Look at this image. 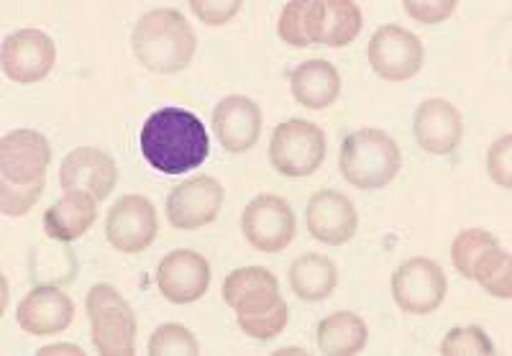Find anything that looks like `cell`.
I'll return each instance as SVG.
<instances>
[{"instance_id": "6da1fadb", "label": "cell", "mask_w": 512, "mask_h": 356, "mask_svg": "<svg viewBox=\"0 0 512 356\" xmlns=\"http://www.w3.org/2000/svg\"><path fill=\"white\" fill-rule=\"evenodd\" d=\"M139 144L146 162L164 175L195 170L210 154V139L203 121L182 108H162L146 118Z\"/></svg>"}, {"instance_id": "7a4b0ae2", "label": "cell", "mask_w": 512, "mask_h": 356, "mask_svg": "<svg viewBox=\"0 0 512 356\" xmlns=\"http://www.w3.org/2000/svg\"><path fill=\"white\" fill-rule=\"evenodd\" d=\"M131 44L146 70L159 72V75H175L192 62L198 39H195L190 21L180 11L159 8V11L141 16L134 36H131Z\"/></svg>"}, {"instance_id": "3957f363", "label": "cell", "mask_w": 512, "mask_h": 356, "mask_svg": "<svg viewBox=\"0 0 512 356\" xmlns=\"http://www.w3.org/2000/svg\"><path fill=\"white\" fill-rule=\"evenodd\" d=\"M400 164V146L379 129L354 131L341 146V175L361 190L390 185L400 172Z\"/></svg>"}, {"instance_id": "277c9868", "label": "cell", "mask_w": 512, "mask_h": 356, "mask_svg": "<svg viewBox=\"0 0 512 356\" xmlns=\"http://www.w3.org/2000/svg\"><path fill=\"white\" fill-rule=\"evenodd\" d=\"M88 316L95 349L103 356H134L136 316L134 308L113 287L95 285L88 292Z\"/></svg>"}, {"instance_id": "5b68a950", "label": "cell", "mask_w": 512, "mask_h": 356, "mask_svg": "<svg viewBox=\"0 0 512 356\" xmlns=\"http://www.w3.org/2000/svg\"><path fill=\"white\" fill-rule=\"evenodd\" d=\"M269 159L285 177H308L326 159V136L310 121L280 123L269 141Z\"/></svg>"}, {"instance_id": "8992f818", "label": "cell", "mask_w": 512, "mask_h": 356, "mask_svg": "<svg viewBox=\"0 0 512 356\" xmlns=\"http://www.w3.org/2000/svg\"><path fill=\"white\" fill-rule=\"evenodd\" d=\"M241 231L254 249L274 254L287 249L295 239V213L280 195H259L246 205Z\"/></svg>"}, {"instance_id": "52a82bcc", "label": "cell", "mask_w": 512, "mask_h": 356, "mask_svg": "<svg viewBox=\"0 0 512 356\" xmlns=\"http://www.w3.org/2000/svg\"><path fill=\"white\" fill-rule=\"evenodd\" d=\"M157 231V211L152 200H146L144 195H123L105 218V239L123 254H139L149 249Z\"/></svg>"}, {"instance_id": "ba28073f", "label": "cell", "mask_w": 512, "mask_h": 356, "mask_svg": "<svg viewBox=\"0 0 512 356\" xmlns=\"http://www.w3.org/2000/svg\"><path fill=\"white\" fill-rule=\"evenodd\" d=\"M446 275L433 259H410L392 275V295L405 313L425 316L433 313L446 298Z\"/></svg>"}, {"instance_id": "9c48e42d", "label": "cell", "mask_w": 512, "mask_h": 356, "mask_svg": "<svg viewBox=\"0 0 512 356\" xmlns=\"http://www.w3.org/2000/svg\"><path fill=\"white\" fill-rule=\"evenodd\" d=\"M369 65L382 80H410L423 67V44L413 31L387 24L369 41Z\"/></svg>"}, {"instance_id": "30bf717a", "label": "cell", "mask_w": 512, "mask_h": 356, "mask_svg": "<svg viewBox=\"0 0 512 356\" xmlns=\"http://www.w3.org/2000/svg\"><path fill=\"white\" fill-rule=\"evenodd\" d=\"M223 198H226L223 185L208 175L182 182L167 198L169 223L175 228H182V231L208 226L221 213Z\"/></svg>"}, {"instance_id": "8fae6325", "label": "cell", "mask_w": 512, "mask_h": 356, "mask_svg": "<svg viewBox=\"0 0 512 356\" xmlns=\"http://www.w3.org/2000/svg\"><path fill=\"white\" fill-rule=\"evenodd\" d=\"M52 162V146L47 136L31 129H16L0 141V175L3 182L29 185L47 175Z\"/></svg>"}, {"instance_id": "7c38bea8", "label": "cell", "mask_w": 512, "mask_h": 356, "mask_svg": "<svg viewBox=\"0 0 512 356\" xmlns=\"http://www.w3.org/2000/svg\"><path fill=\"white\" fill-rule=\"evenodd\" d=\"M57 47L39 29L16 31L3 44V72L13 82H39L52 72Z\"/></svg>"}, {"instance_id": "4fadbf2b", "label": "cell", "mask_w": 512, "mask_h": 356, "mask_svg": "<svg viewBox=\"0 0 512 356\" xmlns=\"http://www.w3.org/2000/svg\"><path fill=\"white\" fill-rule=\"evenodd\" d=\"M157 285L169 303H195L208 292L210 267L198 251L177 249L167 254L159 264Z\"/></svg>"}, {"instance_id": "5bb4252c", "label": "cell", "mask_w": 512, "mask_h": 356, "mask_svg": "<svg viewBox=\"0 0 512 356\" xmlns=\"http://www.w3.org/2000/svg\"><path fill=\"white\" fill-rule=\"evenodd\" d=\"M118 182V167L113 157L95 149V146H80L75 152L67 154L59 170V185L72 193V190H82V193L93 195L95 200H105L113 193V187Z\"/></svg>"}, {"instance_id": "9a60e30c", "label": "cell", "mask_w": 512, "mask_h": 356, "mask_svg": "<svg viewBox=\"0 0 512 356\" xmlns=\"http://www.w3.org/2000/svg\"><path fill=\"white\" fill-rule=\"evenodd\" d=\"M308 228L313 239L341 246L354 239L359 228V213L346 195L336 190H320L308 203Z\"/></svg>"}, {"instance_id": "2e32d148", "label": "cell", "mask_w": 512, "mask_h": 356, "mask_svg": "<svg viewBox=\"0 0 512 356\" xmlns=\"http://www.w3.org/2000/svg\"><path fill=\"white\" fill-rule=\"evenodd\" d=\"M223 300L239 316H259L280 303V282L262 267L236 269L223 282Z\"/></svg>"}, {"instance_id": "e0dca14e", "label": "cell", "mask_w": 512, "mask_h": 356, "mask_svg": "<svg viewBox=\"0 0 512 356\" xmlns=\"http://www.w3.org/2000/svg\"><path fill=\"white\" fill-rule=\"evenodd\" d=\"M213 126L223 149L233 154L249 152L262 134V111L251 98L228 95L213 111Z\"/></svg>"}, {"instance_id": "ac0fdd59", "label": "cell", "mask_w": 512, "mask_h": 356, "mask_svg": "<svg viewBox=\"0 0 512 356\" xmlns=\"http://www.w3.org/2000/svg\"><path fill=\"white\" fill-rule=\"evenodd\" d=\"M415 141L428 154H451L461 144L464 136V121L456 106L448 100L433 98L420 103L415 111Z\"/></svg>"}, {"instance_id": "d6986e66", "label": "cell", "mask_w": 512, "mask_h": 356, "mask_svg": "<svg viewBox=\"0 0 512 356\" xmlns=\"http://www.w3.org/2000/svg\"><path fill=\"white\" fill-rule=\"evenodd\" d=\"M18 326L31 336H52L64 331L75 318V305L54 285H39L18 305Z\"/></svg>"}, {"instance_id": "ffe728a7", "label": "cell", "mask_w": 512, "mask_h": 356, "mask_svg": "<svg viewBox=\"0 0 512 356\" xmlns=\"http://www.w3.org/2000/svg\"><path fill=\"white\" fill-rule=\"evenodd\" d=\"M95 218H98V200L82 190H72L44 213V228L52 241L70 244L82 234H88Z\"/></svg>"}, {"instance_id": "44dd1931", "label": "cell", "mask_w": 512, "mask_h": 356, "mask_svg": "<svg viewBox=\"0 0 512 356\" xmlns=\"http://www.w3.org/2000/svg\"><path fill=\"white\" fill-rule=\"evenodd\" d=\"M338 90H341V77L326 59H308L292 72V95L305 108L313 111L328 108L338 98Z\"/></svg>"}, {"instance_id": "7402d4cb", "label": "cell", "mask_w": 512, "mask_h": 356, "mask_svg": "<svg viewBox=\"0 0 512 356\" xmlns=\"http://www.w3.org/2000/svg\"><path fill=\"white\" fill-rule=\"evenodd\" d=\"M290 285L297 298L305 303L331 298L338 285V269L323 254H305L290 267Z\"/></svg>"}, {"instance_id": "603a6c76", "label": "cell", "mask_w": 512, "mask_h": 356, "mask_svg": "<svg viewBox=\"0 0 512 356\" xmlns=\"http://www.w3.org/2000/svg\"><path fill=\"white\" fill-rule=\"evenodd\" d=\"M369 339L367 323L351 310L333 313L318 326V346L328 356H354Z\"/></svg>"}, {"instance_id": "cb8c5ba5", "label": "cell", "mask_w": 512, "mask_h": 356, "mask_svg": "<svg viewBox=\"0 0 512 356\" xmlns=\"http://www.w3.org/2000/svg\"><path fill=\"white\" fill-rule=\"evenodd\" d=\"M361 11L351 0H320V18H318V44L326 47H349L351 41L359 36Z\"/></svg>"}, {"instance_id": "d4e9b609", "label": "cell", "mask_w": 512, "mask_h": 356, "mask_svg": "<svg viewBox=\"0 0 512 356\" xmlns=\"http://www.w3.org/2000/svg\"><path fill=\"white\" fill-rule=\"evenodd\" d=\"M318 18L320 0H292L282 11L277 31L290 47L305 49L318 44Z\"/></svg>"}, {"instance_id": "484cf974", "label": "cell", "mask_w": 512, "mask_h": 356, "mask_svg": "<svg viewBox=\"0 0 512 356\" xmlns=\"http://www.w3.org/2000/svg\"><path fill=\"white\" fill-rule=\"evenodd\" d=\"M31 275L39 285H64L77 275L75 254L62 241L36 246L31 257Z\"/></svg>"}, {"instance_id": "4316f807", "label": "cell", "mask_w": 512, "mask_h": 356, "mask_svg": "<svg viewBox=\"0 0 512 356\" xmlns=\"http://www.w3.org/2000/svg\"><path fill=\"white\" fill-rule=\"evenodd\" d=\"M489 295L495 298L510 300L512 298V264L510 254L500 249V244L492 246V249L479 259V264L474 267V277Z\"/></svg>"}, {"instance_id": "83f0119b", "label": "cell", "mask_w": 512, "mask_h": 356, "mask_svg": "<svg viewBox=\"0 0 512 356\" xmlns=\"http://www.w3.org/2000/svg\"><path fill=\"white\" fill-rule=\"evenodd\" d=\"M492 246H497V239L489 234V231H482V228L461 231V234L456 236L454 246H451V259H454V267L459 269V275H464L466 280H472L474 267H477L479 259H482Z\"/></svg>"}, {"instance_id": "f1b7e54d", "label": "cell", "mask_w": 512, "mask_h": 356, "mask_svg": "<svg viewBox=\"0 0 512 356\" xmlns=\"http://www.w3.org/2000/svg\"><path fill=\"white\" fill-rule=\"evenodd\" d=\"M149 354L152 356H198L200 346L195 333L187 331L180 323H164L149 339Z\"/></svg>"}, {"instance_id": "f546056e", "label": "cell", "mask_w": 512, "mask_h": 356, "mask_svg": "<svg viewBox=\"0 0 512 356\" xmlns=\"http://www.w3.org/2000/svg\"><path fill=\"white\" fill-rule=\"evenodd\" d=\"M443 356H492L495 346L489 341L487 333L479 326H466L448 331L441 344Z\"/></svg>"}, {"instance_id": "4dcf8cb0", "label": "cell", "mask_w": 512, "mask_h": 356, "mask_svg": "<svg viewBox=\"0 0 512 356\" xmlns=\"http://www.w3.org/2000/svg\"><path fill=\"white\" fill-rule=\"evenodd\" d=\"M287 318H290V310H287L285 300H280L267 313H259V316H239V326L241 331L249 333L251 339L272 341L274 336H280L285 331Z\"/></svg>"}, {"instance_id": "1f68e13d", "label": "cell", "mask_w": 512, "mask_h": 356, "mask_svg": "<svg viewBox=\"0 0 512 356\" xmlns=\"http://www.w3.org/2000/svg\"><path fill=\"white\" fill-rule=\"evenodd\" d=\"M41 193H44V180L29 182V185L3 182V185H0V208H3L6 216H26V213L39 203Z\"/></svg>"}, {"instance_id": "d6a6232c", "label": "cell", "mask_w": 512, "mask_h": 356, "mask_svg": "<svg viewBox=\"0 0 512 356\" xmlns=\"http://www.w3.org/2000/svg\"><path fill=\"white\" fill-rule=\"evenodd\" d=\"M510 152H512V136H502L500 141L492 144L487 154V170L489 177L502 185L505 190L512 187V170H510Z\"/></svg>"}, {"instance_id": "836d02e7", "label": "cell", "mask_w": 512, "mask_h": 356, "mask_svg": "<svg viewBox=\"0 0 512 356\" xmlns=\"http://www.w3.org/2000/svg\"><path fill=\"white\" fill-rule=\"evenodd\" d=\"M192 13L210 26L228 24L236 13L241 11V0H218V3H203V0H192Z\"/></svg>"}, {"instance_id": "e575fe53", "label": "cell", "mask_w": 512, "mask_h": 356, "mask_svg": "<svg viewBox=\"0 0 512 356\" xmlns=\"http://www.w3.org/2000/svg\"><path fill=\"white\" fill-rule=\"evenodd\" d=\"M405 11L415 18V21H423V24H441L446 21L451 13L456 11L454 0H446V3H405Z\"/></svg>"}]
</instances>
